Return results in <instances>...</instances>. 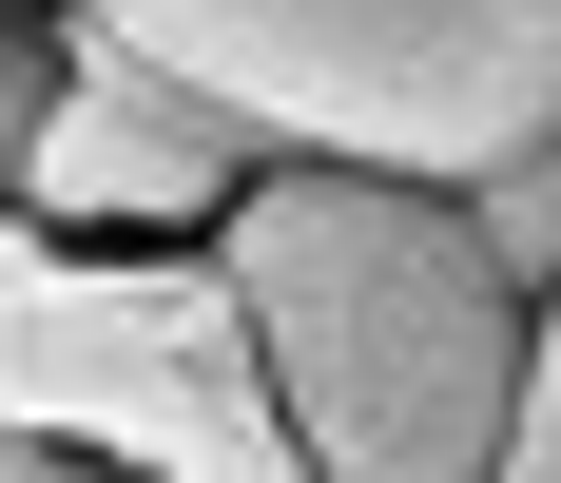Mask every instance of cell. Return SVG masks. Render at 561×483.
<instances>
[{
	"mask_svg": "<svg viewBox=\"0 0 561 483\" xmlns=\"http://www.w3.org/2000/svg\"><path fill=\"white\" fill-rule=\"evenodd\" d=\"M58 20H116V0H58Z\"/></svg>",
	"mask_w": 561,
	"mask_h": 483,
	"instance_id": "8992f818",
	"label": "cell"
},
{
	"mask_svg": "<svg viewBox=\"0 0 561 483\" xmlns=\"http://www.w3.org/2000/svg\"><path fill=\"white\" fill-rule=\"evenodd\" d=\"M214 271H232V310H252V368H272L310 483H504L542 310L484 271V232H465L446 174L272 156L232 194Z\"/></svg>",
	"mask_w": 561,
	"mask_h": 483,
	"instance_id": "6da1fadb",
	"label": "cell"
},
{
	"mask_svg": "<svg viewBox=\"0 0 561 483\" xmlns=\"http://www.w3.org/2000/svg\"><path fill=\"white\" fill-rule=\"evenodd\" d=\"M58 0H0V214H20V174H39V136H58Z\"/></svg>",
	"mask_w": 561,
	"mask_h": 483,
	"instance_id": "5b68a950",
	"label": "cell"
},
{
	"mask_svg": "<svg viewBox=\"0 0 561 483\" xmlns=\"http://www.w3.org/2000/svg\"><path fill=\"white\" fill-rule=\"evenodd\" d=\"M465 232H484V271H504L523 310L561 290V116L523 136V156H484V174H465Z\"/></svg>",
	"mask_w": 561,
	"mask_h": 483,
	"instance_id": "277c9868",
	"label": "cell"
},
{
	"mask_svg": "<svg viewBox=\"0 0 561 483\" xmlns=\"http://www.w3.org/2000/svg\"><path fill=\"white\" fill-rule=\"evenodd\" d=\"M58 136L39 174H20V232H78V252H214L232 194L272 174V136L214 97H174V78H136V58L98 39V20H58Z\"/></svg>",
	"mask_w": 561,
	"mask_h": 483,
	"instance_id": "3957f363",
	"label": "cell"
},
{
	"mask_svg": "<svg viewBox=\"0 0 561 483\" xmlns=\"http://www.w3.org/2000/svg\"><path fill=\"white\" fill-rule=\"evenodd\" d=\"M0 426L98 445L136 483H310L214 252H78L20 214H0Z\"/></svg>",
	"mask_w": 561,
	"mask_h": 483,
	"instance_id": "7a4b0ae2",
	"label": "cell"
}]
</instances>
